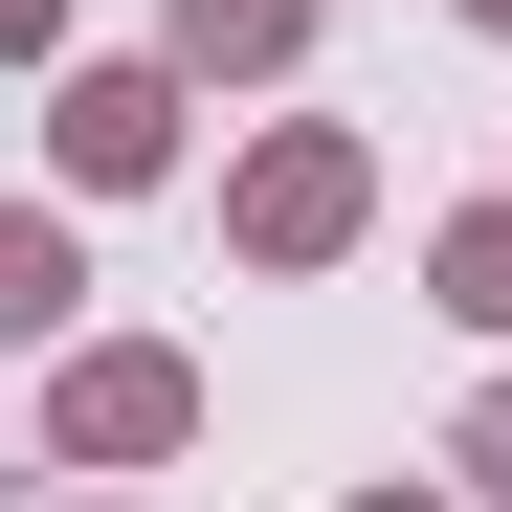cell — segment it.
I'll return each instance as SVG.
<instances>
[{"mask_svg": "<svg viewBox=\"0 0 512 512\" xmlns=\"http://www.w3.org/2000/svg\"><path fill=\"white\" fill-rule=\"evenodd\" d=\"M468 468H490V490H512V379H490V423H468Z\"/></svg>", "mask_w": 512, "mask_h": 512, "instance_id": "obj_7", "label": "cell"}, {"mask_svg": "<svg viewBox=\"0 0 512 512\" xmlns=\"http://www.w3.org/2000/svg\"><path fill=\"white\" fill-rule=\"evenodd\" d=\"M156 156H179V90L156 67H90L67 90V179H156Z\"/></svg>", "mask_w": 512, "mask_h": 512, "instance_id": "obj_1", "label": "cell"}, {"mask_svg": "<svg viewBox=\"0 0 512 512\" xmlns=\"http://www.w3.org/2000/svg\"><path fill=\"white\" fill-rule=\"evenodd\" d=\"M379 512H423V490H379Z\"/></svg>", "mask_w": 512, "mask_h": 512, "instance_id": "obj_9", "label": "cell"}, {"mask_svg": "<svg viewBox=\"0 0 512 512\" xmlns=\"http://www.w3.org/2000/svg\"><path fill=\"white\" fill-rule=\"evenodd\" d=\"M334 223H357V156H334V134H290L268 179H245V245H334Z\"/></svg>", "mask_w": 512, "mask_h": 512, "instance_id": "obj_3", "label": "cell"}, {"mask_svg": "<svg viewBox=\"0 0 512 512\" xmlns=\"http://www.w3.org/2000/svg\"><path fill=\"white\" fill-rule=\"evenodd\" d=\"M446 312H468V334H512V201H490V223H446Z\"/></svg>", "mask_w": 512, "mask_h": 512, "instance_id": "obj_5", "label": "cell"}, {"mask_svg": "<svg viewBox=\"0 0 512 512\" xmlns=\"http://www.w3.org/2000/svg\"><path fill=\"white\" fill-rule=\"evenodd\" d=\"M67 290H90V268H67V223H23V201H0V334H45Z\"/></svg>", "mask_w": 512, "mask_h": 512, "instance_id": "obj_4", "label": "cell"}, {"mask_svg": "<svg viewBox=\"0 0 512 512\" xmlns=\"http://www.w3.org/2000/svg\"><path fill=\"white\" fill-rule=\"evenodd\" d=\"M0 45H45V0H0Z\"/></svg>", "mask_w": 512, "mask_h": 512, "instance_id": "obj_8", "label": "cell"}, {"mask_svg": "<svg viewBox=\"0 0 512 512\" xmlns=\"http://www.w3.org/2000/svg\"><path fill=\"white\" fill-rule=\"evenodd\" d=\"M490 23H512V0H490Z\"/></svg>", "mask_w": 512, "mask_h": 512, "instance_id": "obj_10", "label": "cell"}, {"mask_svg": "<svg viewBox=\"0 0 512 512\" xmlns=\"http://www.w3.org/2000/svg\"><path fill=\"white\" fill-rule=\"evenodd\" d=\"M290 23H312V0H179V45H201V67H268Z\"/></svg>", "mask_w": 512, "mask_h": 512, "instance_id": "obj_6", "label": "cell"}, {"mask_svg": "<svg viewBox=\"0 0 512 512\" xmlns=\"http://www.w3.org/2000/svg\"><path fill=\"white\" fill-rule=\"evenodd\" d=\"M67 446H179V357H90V379H67Z\"/></svg>", "mask_w": 512, "mask_h": 512, "instance_id": "obj_2", "label": "cell"}]
</instances>
